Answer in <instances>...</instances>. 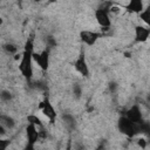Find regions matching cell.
<instances>
[{
    "mask_svg": "<svg viewBox=\"0 0 150 150\" xmlns=\"http://www.w3.org/2000/svg\"><path fill=\"white\" fill-rule=\"evenodd\" d=\"M25 131H26L27 143L35 145L39 142V128L33 124H27L25 128Z\"/></svg>",
    "mask_w": 150,
    "mask_h": 150,
    "instance_id": "10",
    "label": "cell"
},
{
    "mask_svg": "<svg viewBox=\"0 0 150 150\" xmlns=\"http://www.w3.org/2000/svg\"><path fill=\"white\" fill-rule=\"evenodd\" d=\"M27 122H28V124H33V125H35V127H38V128H43V123L41 122V120L38 117V115H35V114H30V115H28L27 116Z\"/></svg>",
    "mask_w": 150,
    "mask_h": 150,
    "instance_id": "13",
    "label": "cell"
},
{
    "mask_svg": "<svg viewBox=\"0 0 150 150\" xmlns=\"http://www.w3.org/2000/svg\"><path fill=\"white\" fill-rule=\"evenodd\" d=\"M46 45H47V48L49 49V48H54L55 46H56V40H55V38H53V36H47L46 38Z\"/></svg>",
    "mask_w": 150,
    "mask_h": 150,
    "instance_id": "18",
    "label": "cell"
},
{
    "mask_svg": "<svg viewBox=\"0 0 150 150\" xmlns=\"http://www.w3.org/2000/svg\"><path fill=\"white\" fill-rule=\"evenodd\" d=\"M2 25V19H1V16H0V26Z\"/></svg>",
    "mask_w": 150,
    "mask_h": 150,
    "instance_id": "25",
    "label": "cell"
},
{
    "mask_svg": "<svg viewBox=\"0 0 150 150\" xmlns=\"http://www.w3.org/2000/svg\"><path fill=\"white\" fill-rule=\"evenodd\" d=\"M2 49H4V52H5L6 54H8V55L15 56L16 54H19V47H18L16 45H14V43H11V42L5 43V45L2 46Z\"/></svg>",
    "mask_w": 150,
    "mask_h": 150,
    "instance_id": "12",
    "label": "cell"
},
{
    "mask_svg": "<svg viewBox=\"0 0 150 150\" xmlns=\"http://www.w3.org/2000/svg\"><path fill=\"white\" fill-rule=\"evenodd\" d=\"M94 15H95V20L96 22L98 23V26L102 28V30H108L111 26V19H110V14L107 9H103V8H96L95 12H94Z\"/></svg>",
    "mask_w": 150,
    "mask_h": 150,
    "instance_id": "4",
    "label": "cell"
},
{
    "mask_svg": "<svg viewBox=\"0 0 150 150\" xmlns=\"http://www.w3.org/2000/svg\"><path fill=\"white\" fill-rule=\"evenodd\" d=\"M130 122L135 123V124H141L143 122V115H142V110L141 107L138 104H132L124 115Z\"/></svg>",
    "mask_w": 150,
    "mask_h": 150,
    "instance_id": "6",
    "label": "cell"
},
{
    "mask_svg": "<svg viewBox=\"0 0 150 150\" xmlns=\"http://www.w3.org/2000/svg\"><path fill=\"white\" fill-rule=\"evenodd\" d=\"M116 87H117V86H116V83H115V82H114V83H110V86H109L110 91H112V93H114V91L116 90Z\"/></svg>",
    "mask_w": 150,
    "mask_h": 150,
    "instance_id": "24",
    "label": "cell"
},
{
    "mask_svg": "<svg viewBox=\"0 0 150 150\" xmlns=\"http://www.w3.org/2000/svg\"><path fill=\"white\" fill-rule=\"evenodd\" d=\"M125 9L129 13H136L139 14L144 9V4L141 0H131L125 5Z\"/></svg>",
    "mask_w": 150,
    "mask_h": 150,
    "instance_id": "11",
    "label": "cell"
},
{
    "mask_svg": "<svg viewBox=\"0 0 150 150\" xmlns=\"http://www.w3.org/2000/svg\"><path fill=\"white\" fill-rule=\"evenodd\" d=\"M73 93H74V95H75L77 98L81 97V95H82V88H81V86H80L79 83H75V84L73 86Z\"/></svg>",
    "mask_w": 150,
    "mask_h": 150,
    "instance_id": "19",
    "label": "cell"
},
{
    "mask_svg": "<svg viewBox=\"0 0 150 150\" xmlns=\"http://www.w3.org/2000/svg\"><path fill=\"white\" fill-rule=\"evenodd\" d=\"M150 35V28L148 26L138 25L135 27V42L136 43H143L148 41Z\"/></svg>",
    "mask_w": 150,
    "mask_h": 150,
    "instance_id": "9",
    "label": "cell"
},
{
    "mask_svg": "<svg viewBox=\"0 0 150 150\" xmlns=\"http://www.w3.org/2000/svg\"><path fill=\"white\" fill-rule=\"evenodd\" d=\"M117 128L127 137H134L135 135L139 134V124H135L130 122L125 116H122L118 118Z\"/></svg>",
    "mask_w": 150,
    "mask_h": 150,
    "instance_id": "2",
    "label": "cell"
},
{
    "mask_svg": "<svg viewBox=\"0 0 150 150\" xmlns=\"http://www.w3.org/2000/svg\"><path fill=\"white\" fill-rule=\"evenodd\" d=\"M138 15H139L141 21H143L145 23V26L149 27V23H150V7H144V9Z\"/></svg>",
    "mask_w": 150,
    "mask_h": 150,
    "instance_id": "14",
    "label": "cell"
},
{
    "mask_svg": "<svg viewBox=\"0 0 150 150\" xmlns=\"http://www.w3.org/2000/svg\"><path fill=\"white\" fill-rule=\"evenodd\" d=\"M64 150H73V142H71V139H68L67 141V144H66Z\"/></svg>",
    "mask_w": 150,
    "mask_h": 150,
    "instance_id": "23",
    "label": "cell"
},
{
    "mask_svg": "<svg viewBox=\"0 0 150 150\" xmlns=\"http://www.w3.org/2000/svg\"><path fill=\"white\" fill-rule=\"evenodd\" d=\"M102 36H103L102 33H97V32H93V30H86L84 29V30L80 32L81 41L87 46H94L97 42V40Z\"/></svg>",
    "mask_w": 150,
    "mask_h": 150,
    "instance_id": "7",
    "label": "cell"
},
{
    "mask_svg": "<svg viewBox=\"0 0 150 150\" xmlns=\"http://www.w3.org/2000/svg\"><path fill=\"white\" fill-rule=\"evenodd\" d=\"M34 48V38L29 36L25 42L19 63V70L21 75L28 81L33 79V54L35 52Z\"/></svg>",
    "mask_w": 150,
    "mask_h": 150,
    "instance_id": "1",
    "label": "cell"
},
{
    "mask_svg": "<svg viewBox=\"0 0 150 150\" xmlns=\"http://www.w3.org/2000/svg\"><path fill=\"white\" fill-rule=\"evenodd\" d=\"M74 67H75V70L81 76H83V77L89 76V67H88V63H87V60H86V55L83 53H81L77 56V59L74 62Z\"/></svg>",
    "mask_w": 150,
    "mask_h": 150,
    "instance_id": "8",
    "label": "cell"
},
{
    "mask_svg": "<svg viewBox=\"0 0 150 150\" xmlns=\"http://www.w3.org/2000/svg\"><path fill=\"white\" fill-rule=\"evenodd\" d=\"M62 118H63V121H64V123H66L67 125H69V127H74V125H75V120H74V117H73L71 115L64 114V115L62 116Z\"/></svg>",
    "mask_w": 150,
    "mask_h": 150,
    "instance_id": "16",
    "label": "cell"
},
{
    "mask_svg": "<svg viewBox=\"0 0 150 150\" xmlns=\"http://www.w3.org/2000/svg\"><path fill=\"white\" fill-rule=\"evenodd\" d=\"M22 150H36L35 149V145L34 144H29V143H26V145L23 146Z\"/></svg>",
    "mask_w": 150,
    "mask_h": 150,
    "instance_id": "21",
    "label": "cell"
},
{
    "mask_svg": "<svg viewBox=\"0 0 150 150\" xmlns=\"http://www.w3.org/2000/svg\"><path fill=\"white\" fill-rule=\"evenodd\" d=\"M137 145H138L141 149L145 150V149H146V146H148V141H146L144 137H139V138L137 139Z\"/></svg>",
    "mask_w": 150,
    "mask_h": 150,
    "instance_id": "20",
    "label": "cell"
},
{
    "mask_svg": "<svg viewBox=\"0 0 150 150\" xmlns=\"http://www.w3.org/2000/svg\"><path fill=\"white\" fill-rule=\"evenodd\" d=\"M12 100V94L9 90H2L0 93V101L2 102H9Z\"/></svg>",
    "mask_w": 150,
    "mask_h": 150,
    "instance_id": "15",
    "label": "cell"
},
{
    "mask_svg": "<svg viewBox=\"0 0 150 150\" xmlns=\"http://www.w3.org/2000/svg\"><path fill=\"white\" fill-rule=\"evenodd\" d=\"M38 109L41 110V112L43 114V116H46L52 124L55 123V121L57 118V112H56V110H55V108H54V105L50 102V100H49L48 96H45L43 97V100L39 103Z\"/></svg>",
    "mask_w": 150,
    "mask_h": 150,
    "instance_id": "3",
    "label": "cell"
},
{
    "mask_svg": "<svg viewBox=\"0 0 150 150\" xmlns=\"http://www.w3.org/2000/svg\"><path fill=\"white\" fill-rule=\"evenodd\" d=\"M11 145L9 138H2L0 137V150H7V148Z\"/></svg>",
    "mask_w": 150,
    "mask_h": 150,
    "instance_id": "17",
    "label": "cell"
},
{
    "mask_svg": "<svg viewBox=\"0 0 150 150\" xmlns=\"http://www.w3.org/2000/svg\"><path fill=\"white\" fill-rule=\"evenodd\" d=\"M6 130H7V129H6V128H5V127H4V125L0 123V137L5 136V135L7 134V131H6Z\"/></svg>",
    "mask_w": 150,
    "mask_h": 150,
    "instance_id": "22",
    "label": "cell"
},
{
    "mask_svg": "<svg viewBox=\"0 0 150 150\" xmlns=\"http://www.w3.org/2000/svg\"><path fill=\"white\" fill-rule=\"evenodd\" d=\"M33 62H35L41 70L47 71L49 68V49L46 48L41 52H34Z\"/></svg>",
    "mask_w": 150,
    "mask_h": 150,
    "instance_id": "5",
    "label": "cell"
}]
</instances>
